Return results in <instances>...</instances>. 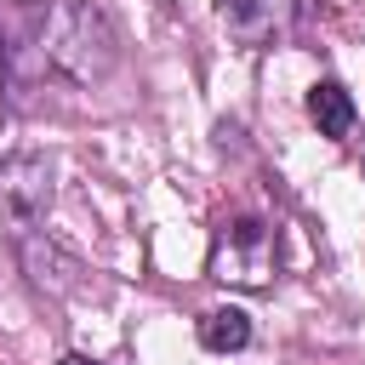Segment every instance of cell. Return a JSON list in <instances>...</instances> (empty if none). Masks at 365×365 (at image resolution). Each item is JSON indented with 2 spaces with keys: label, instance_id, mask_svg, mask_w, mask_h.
<instances>
[{
  "label": "cell",
  "instance_id": "cell-6",
  "mask_svg": "<svg viewBox=\"0 0 365 365\" xmlns=\"http://www.w3.org/2000/svg\"><path fill=\"white\" fill-rule=\"evenodd\" d=\"M308 120L319 125V137H348L354 131V97H348V86L342 80H314Z\"/></svg>",
  "mask_w": 365,
  "mask_h": 365
},
{
  "label": "cell",
  "instance_id": "cell-9",
  "mask_svg": "<svg viewBox=\"0 0 365 365\" xmlns=\"http://www.w3.org/2000/svg\"><path fill=\"white\" fill-rule=\"evenodd\" d=\"M11 6H23V11H40V6H46V0H11Z\"/></svg>",
  "mask_w": 365,
  "mask_h": 365
},
{
  "label": "cell",
  "instance_id": "cell-1",
  "mask_svg": "<svg viewBox=\"0 0 365 365\" xmlns=\"http://www.w3.org/2000/svg\"><path fill=\"white\" fill-rule=\"evenodd\" d=\"M40 46H46V63L74 86H103L120 68V29L91 0H57L46 11Z\"/></svg>",
  "mask_w": 365,
  "mask_h": 365
},
{
  "label": "cell",
  "instance_id": "cell-4",
  "mask_svg": "<svg viewBox=\"0 0 365 365\" xmlns=\"http://www.w3.org/2000/svg\"><path fill=\"white\" fill-rule=\"evenodd\" d=\"M23 268H29V279H34V291H46V297H68V291H80V257L74 251H63L57 240H46V234H23Z\"/></svg>",
  "mask_w": 365,
  "mask_h": 365
},
{
  "label": "cell",
  "instance_id": "cell-5",
  "mask_svg": "<svg viewBox=\"0 0 365 365\" xmlns=\"http://www.w3.org/2000/svg\"><path fill=\"white\" fill-rule=\"evenodd\" d=\"M222 23L240 46H268L285 23V0H222Z\"/></svg>",
  "mask_w": 365,
  "mask_h": 365
},
{
  "label": "cell",
  "instance_id": "cell-8",
  "mask_svg": "<svg viewBox=\"0 0 365 365\" xmlns=\"http://www.w3.org/2000/svg\"><path fill=\"white\" fill-rule=\"evenodd\" d=\"M57 365H97V359H86V354H63Z\"/></svg>",
  "mask_w": 365,
  "mask_h": 365
},
{
  "label": "cell",
  "instance_id": "cell-3",
  "mask_svg": "<svg viewBox=\"0 0 365 365\" xmlns=\"http://www.w3.org/2000/svg\"><path fill=\"white\" fill-rule=\"evenodd\" d=\"M51 211V160L46 154H6L0 160V222L17 234H34V222Z\"/></svg>",
  "mask_w": 365,
  "mask_h": 365
},
{
  "label": "cell",
  "instance_id": "cell-7",
  "mask_svg": "<svg viewBox=\"0 0 365 365\" xmlns=\"http://www.w3.org/2000/svg\"><path fill=\"white\" fill-rule=\"evenodd\" d=\"M200 342H205L211 354H240V348L251 342V314L234 308V302L205 308V314H200Z\"/></svg>",
  "mask_w": 365,
  "mask_h": 365
},
{
  "label": "cell",
  "instance_id": "cell-2",
  "mask_svg": "<svg viewBox=\"0 0 365 365\" xmlns=\"http://www.w3.org/2000/svg\"><path fill=\"white\" fill-rule=\"evenodd\" d=\"M211 279L234 285V291H268L279 279V240H274V222L262 217H234L217 228V245H211Z\"/></svg>",
  "mask_w": 365,
  "mask_h": 365
}]
</instances>
